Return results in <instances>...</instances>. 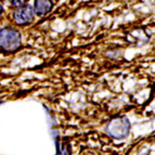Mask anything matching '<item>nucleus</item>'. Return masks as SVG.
<instances>
[{"mask_svg": "<svg viewBox=\"0 0 155 155\" xmlns=\"http://www.w3.org/2000/svg\"><path fill=\"white\" fill-rule=\"evenodd\" d=\"M28 0H10L11 5L13 7H15V8H20V7H23L26 2H27Z\"/></svg>", "mask_w": 155, "mask_h": 155, "instance_id": "nucleus-5", "label": "nucleus"}, {"mask_svg": "<svg viewBox=\"0 0 155 155\" xmlns=\"http://www.w3.org/2000/svg\"><path fill=\"white\" fill-rule=\"evenodd\" d=\"M2 11H3V9H2V5H0V14H1V13H2Z\"/></svg>", "mask_w": 155, "mask_h": 155, "instance_id": "nucleus-6", "label": "nucleus"}, {"mask_svg": "<svg viewBox=\"0 0 155 155\" xmlns=\"http://www.w3.org/2000/svg\"><path fill=\"white\" fill-rule=\"evenodd\" d=\"M1 103H2V101H0V104H1Z\"/></svg>", "mask_w": 155, "mask_h": 155, "instance_id": "nucleus-7", "label": "nucleus"}, {"mask_svg": "<svg viewBox=\"0 0 155 155\" xmlns=\"http://www.w3.org/2000/svg\"><path fill=\"white\" fill-rule=\"evenodd\" d=\"M34 18V11L31 5H23L20 7L14 12V21L18 24H27L33 21Z\"/></svg>", "mask_w": 155, "mask_h": 155, "instance_id": "nucleus-3", "label": "nucleus"}, {"mask_svg": "<svg viewBox=\"0 0 155 155\" xmlns=\"http://www.w3.org/2000/svg\"><path fill=\"white\" fill-rule=\"evenodd\" d=\"M130 130V123L128 118L122 116L112 119L107 125V132L115 139H124L128 136Z\"/></svg>", "mask_w": 155, "mask_h": 155, "instance_id": "nucleus-2", "label": "nucleus"}, {"mask_svg": "<svg viewBox=\"0 0 155 155\" xmlns=\"http://www.w3.org/2000/svg\"><path fill=\"white\" fill-rule=\"evenodd\" d=\"M53 7L52 0H36L35 1V12L37 15H45Z\"/></svg>", "mask_w": 155, "mask_h": 155, "instance_id": "nucleus-4", "label": "nucleus"}, {"mask_svg": "<svg viewBox=\"0 0 155 155\" xmlns=\"http://www.w3.org/2000/svg\"><path fill=\"white\" fill-rule=\"evenodd\" d=\"M21 34L12 27L0 29V47L7 51H12L21 45Z\"/></svg>", "mask_w": 155, "mask_h": 155, "instance_id": "nucleus-1", "label": "nucleus"}]
</instances>
